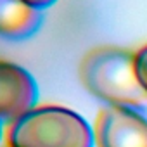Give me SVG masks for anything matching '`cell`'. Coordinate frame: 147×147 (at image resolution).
<instances>
[{"instance_id": "1", "label": "cell", "mask_w": 147, "mask_h": 147, "mask_svg": "<svg viewBox=\"0 0 147 147\" xmlns=\"http://www.w3.org/2000/svg\"><path fill=\"white\" fill-rule=\"evenodd\" d=\"M78 76L87 92L106 106L145 109L147 90L137 75L131 50L102 45L88 50L78 66Z\"/></svg>"}, {"instance_id": "2", "label": "cell", "mask_w": 147, "mask_h": 147, "mask_svg": "<svg viewBox=\"0 0 147 147\" xmlns=\"http://www.w3.org/2000/svg\"><path fill=\"white\" fill-rule=\"evenodd\" d=\"M87 119L62 106H35L7 128V147H94Z\"/></svg>"}, {"instance_id": "3", "label": "cell", "mask_w": 147, "mask_h": 147, "mask_svg": "<svg viewBox=\"0 0 147 147\" xmlns=\"http://www.w3.org/2000/svg\"><path fill=\"white\" fill-rule=\"evenodd\" d=\"M97 147H147V118L138 109L104 106L95 119Z\"/></svg>"}, {"instance_id": "4", "label": "cell", "mask_w": 147, "mask_h": 147, "mask_svg": "<svg viewBox=\"0 0 147 147\" xmlns=\"http://www.w3.org/2000/svg\"><path fill=\"white\" fill-rule=\"evenodd\" d=\"M38 100V85L33 75L12 61L0 59V121L12 125L31 111Z\"/></svg>"}, {"instance_id": "5", "label": "cell", "mask_w": 147, "mask_h": 147, "mask_svg": "<svg viewBox=\"0 0 147 147\" xmlns=\"http://www.w3.org/2000/svg\"><path fill=\"white\" fill-rule=\"evenodd\" d=\"M43 24V11L23 0H0V38L5 42H26Z\"/></svg>"}, {"instance_id": "6", "label": "cell", "mask_w": 147, "mask_h": 147, "mask_svg": "<svg viewBox=\"0 0 147 147\" xmlns=\"http://www.w3.org/2000/svg\"><path fill=\"white\" fill-rule=\"evenodd\" d=\"M137 57V75L140 78V83L147 90V45H144L138 52H135Z\"/></svg>"}, {"instance_id": "7", "label": "cell", "mask_w": 147, "mask_h": 147, "mask_svg": "<svg viewBox=\"0 0 147 147\" xmlns=\"http://www.w3.org/2000/svg\"><path fill=\"white\" fill-rule=\"evenodd\" d=\"M23 2H26L28 5H31L38 11H45V9H50L57 0H23Z\"/></svg>"}, {"instance_id": "8", "label": "cell", "mask_w": 147, "mask_h": 147, "mask_svg": "<svg viewBox=\"0 0 147 147\" xmlns=\"http://www.w3.org/2000/svg\"><path fill=\"white\" fill-rule=\"evenodd\" d=\"M2 137H4V123L0 121V142H2Z\"/></svg>"}]
</instances>
